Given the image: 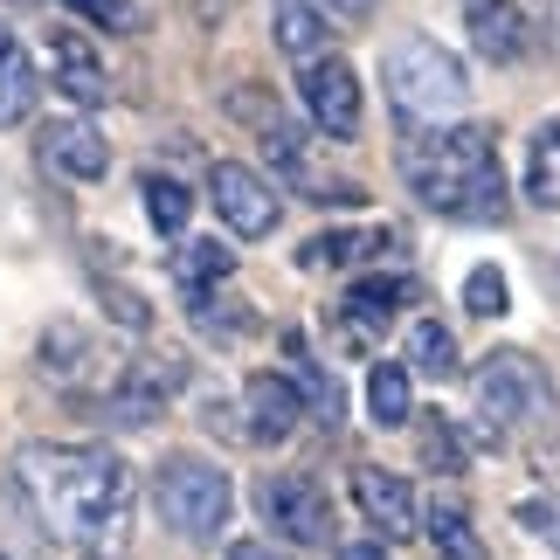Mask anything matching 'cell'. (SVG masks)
I'll return each instance as SVG.
<instances>
[{"instance_id":"1","label":"cell","mask_w":560,"mask_h":560,"mask_svg":"<svg viewBox=\"0 0 560 560\" xmlns=\"http://www.w3.org/2000/svg\"><path fill=\"white\" fill-rule=\"evenodd\" d=\"M14 478L56 540L83 547L91 560H118L132 547L139 485L125 470V457H112L97 443H28L14 457Z\"/></svg>"},{"instance_id":"2","label":"cell","mask_w":560,"mask_h":560,"mask_svg":"<svg viewBox=\"0 0 560 560\" xmlns=\"http://www.w3.org/2000/svg\"><path fill=\"white\" fill-rule=\"evenodd\" d=\"M401 180L422 208L450 214V222H499L505 214V174H499V153H491V132L485 125H429V132H408L401 139Z\"/></svg>"},{"instance_id":"3","label":"cell","mask_w":560,"mask_h":560,"mask_svg":"<svg viewBox=\"0 0 560 560\" xmlns=\"http://www.w3.org/2000/svg\"><path fill=\"white\" fill-rule=\"evenodd\" d=\"M381 83H387V104H395V118L401 125H443V118H457L464 104H470V77H464V62L443 49V42H429V35H401V42H387V56H381Z\"/></svg>"},{"instance_id":"4","label":"cell","mask_w":560,"mask_h":560,"mask_svg":"<svg viewBox=\"0 0 560 560\" xmlns=\"http://www.w3.org/2000/svg\"><path fill=\"white\" fill-rule=\"evenodd\" d=\"M153 505L180 540H214V533L229 526L235 491H229V470H214L208 457H194V450H174V457L153 470Z\"/></svg>"},{"instance_id":"5","label":"cell","mask_w":560,"mask_h":560,"mask_svg":"<svg viewBox=\"0 0 560 560\" xmlns=\"http://www.w3.org/2000/svg\"><path fill=\"white\" fill-rule=\"evenodd\" d=\"M478 416L491 429H540V422H553V381H547V368L533 353H520V347L485 353V368H478Z\"/></svg>"},{"instance_id":"6","label":"cell","mask_w":560,"mask_h":560,"mask_svg":"<svg viewBox=\"0 0 560 560\" xmlns=\"http://www.w3.org/2000/svg\"><path fill=\"white\" fill-rule=\"evenodd\" d=\"M208 194H214V214L235 229V235H270L277 222H284V201H277V187L256 174V166H243V160H222L208 174Z\"/></svg>"},{"instance_id":"7","label":"cell","mask_w":560,"mask_h":560,"mask_svg":"<svg viewBox=\"0 0 560 560\" xmlns=\"http://www.w3.org/2000/svg\"><path fill=\"white\" fill-rule=\"evenodd\" d=\"M298 97H305V112H312L318 132H332V139H353L360 132V77H353V62H339V56L305 62Z\"/></svg>"},{"instance_id":"8","label":"cell","mask_w":560,"mask_h":560,"mask_svg":"<svg viewBox=\"0 0 560 560\" xmlns=\"http://www.w3.org/2000/svg\"><path fill=\"white\" fill-rule=\"evenodd\" d=\"M256 505H264V520L284 533V540H332V505L326 491H318L312 478H298V470H284V478H264V491H256Z\"/></svg>"},{"instance_id":"9","label":"cell","mask_w":560,"mask_h":560,"mask_svg":"<svg viewBox=\"0 0 560 560\" xmlns=\"http://www.w3.org/2000/svg\"><path fill=\"white\" fill-rule=\"evenodd\" d=\"M180 381H187V368H180L174 353H145V360H132V368L118 374V387H112V416H118V422H153Z\"/></svg>"},{"instance_id":"10","label":"cell","mask_w":560,"mask_h":560,"mask_svg":"<svg viewBox=\"0 0 560 560\" xmlns=\"http://www.w3.org/2000/svg\"><path fill=\"white\" fill-rule=\"evenodd\" d=\"M353 505L368 512V526H381L387 540H408L416 533V491H408V478H395V470H381V464H360L353 470Z\"/></svg>"},{"instance_id":"11","label":"cell","mask_w":560,"mask_h":560,"mask_svg":"<svg viewBox=\"0 0 560 560\" xmlns=\"http://www.w3.org/2000/svg\"><path fill=\"white\" fill-rule=\"evenodd\" d=\"M243 408H249V443H284L298 429V416H305V395L284 374H249Z\"/></svg>"},{"instance_id":"12","label":"cell","mask_w":560,"mask_h":560,"mask_svg":"<svg viewBox=\"0 0 560 560\" xmlns=\"http://www.w3.org/2000/svg\"><path fill=\"white\" fill-rule=\"evenodd\" d=\"M42 160H49L56 174H70V180H97L104 166H112V145H104L97 125H83V118H56L49 132H42Z\"/></svg>"},{"instance_id":"13","label":"cell","mask_w":560,"mask_h":560,"mask_svg":"<svg viewBox=\"0 0 560 560\" xmlns=\"http://www.w3.org/2000/svg\"><path fill=\"white\" fill-rule=\"evenodd\" d=\"M49 62H56V91L62 97H77V104H104V97H112V77H104L97 49L77 28H56L49 35Z\"/></svg>"},{"instance_id":"14","label":"cell","mask_w":560,"mask_h":560,"mask_svg":"<svg viewBox=\"0 0 560 560\" xmlns=\"http://www.w3.org/2000/svg\"><path fill=\"white\" fill-rule=\"evenodd\" d=\"M464 28L485 62H520L526 56V14L512 0H464Z\"/></svg>"},{"instance_id":"15","label":"cell","mask_w":560,"mask_h":560,"mask_svg":"<svg viewBox=\"0 0 560 560\" xmlns=\"http://www.w3.org/2000/svg\"><path fill=\"white\" fill-rule=\"evenodd\" d=\"M35 62H28V49L14 42V28L0 21V125H21L35 112Z\"/></svg>"},{"instance_id":"16","label":"cell","mask_w":560,"mask_h":560,"mask_svg":"<svg viewBox=\"0 0 560 560\" xmlns=\"http://www.w3.org/2000/svg\"><path fill=\"white\" fill-rule=\"evenodd\" d=\"M326 42H332V28H326V14H318L312 0H277V49L291 62H318Z\"/></svg>"},{"instance_id":"17","label":"cell","mask_w":560,"mask_h":560,"mask_svg":"<svg viewBox=\"0 0 560 560\" xmlns=\"http://www.w3.org/2000/svg\"><path fill=\"white\" fill-rule=\"evenodd\" d=\"M526 194L533 208H560V118L526 139Z\"/></svg>"},{"instance_id":"18","label":"cell","mask_w":560,"mask_h":560,"mask_svg":"<svg viewBox=\"0 0 560 560\" xmlns=\"http://www.w3.org/2000/svg\"><path fill=\"white\" fill-rule=\"evenodd\" d=\"M408 298H416V277H368V284H353V326H387V312L395 305H408Z\"/></svg>"},{"instance_id":"19","label":"cell","mask_w":560,"mask_h":560,"mask_svg":"<svg viewBox=\"0 0 560 560\" xmlns=\"http://www.w3.org/2000/svg\"><path fill=\"white\" fill-rule=\"evenodd\" d=\"M368 416L381 429H401L408 422V368H401V360H381V368L368 374Z\"/></svg>"},{"instance_id":"20","label":"cell","mask_w":560,"mask_h":560,"mask_svg":"<svg viewBox=\"0 0 560 560\" xmlns=\"http://www.w3.org/2000/svg\"><path fill=\"white\" fill-rule=\"evenodd\" d=\"M408 360H416L429 381H450L457 374V339H450L436 318H416V326H408Z\"/></svg>"},{"instance_id":"21","label":"cell","mask_w":560,"mask_h":560,"mask_svg":"<svg viewBox=\"0 0 560 560\" xmlns=\"http://www.w3.org/2000/svg\"><path fill=\"white\" fill-rule=\"evenodd\" d=\"M139 194H145V214H153V229H160V235H180V229H187V214H194V194H187L180 180H166V174H145V180H139Z\"/></svg>"},{"instance_id":"22","label":"cell","mask_w":560,"mask_h":560,"mask_svg":"<svg viewBox=\"0 0 560 560\" xmlns=\"http://www.w3.org/2000/svg\"><path fill=\"white\" fill-rule=\"evenodd\" d=\"M229 270H235V249H222V243H187V249L174 256V277H180L194 298H201L214 277H229Z\"/></svg>"},{"instance_id":"23","label":"cell","mask_w":560,"mask_h":560,"mask_svg":"<svg viewBox=\"0 0 560 560\" xmlns=\"http://www.w3.org/2000/svg\"><path fill=\"white\" fill-rule=\"evenodd\" d=\"M429 533H436V547L450 560H478V540H470V520H464L457 499H436V505H429Z\"/></svg>"},{"instance_id":"24","label":"cell","mask_w":560,"mask_h":560,"mask_svg":"<svg viewBox=\"0 0 560 560\" xmlns=\"http://www.w3.org/2000/svg\"><path fill=\"white\" fill-rule=\"evenodd\" d=\"M422 464H429V470H464L457 429H450V416H436V408L422 416Z\"/></svg>"},{"instance_id":"25","label":"cell","mask_w":560,"mask_h":560,"mask_svg":"<svg viewBox=\"0 0 560 560\" xmlns=\"http://www.w3.org/2000/svg\"><path fill=\"white\" fill-rule=\"evenodd\" d=\"M464 305L478 318H505V277H499V264H478L464 277Z\"/></svg>"},{"instance_id":"26","label":"cell","mask_w":560,"mask_h":560,"mask_svg":"<svg viewBox=\"0 0 560 560\" xmlns=\"http://www.w3.org/2000/svg\"><path fill=\"white\" fill-rule=\"evenodd\" d=\"M520 526L560 553V499H553V491H540V499H520Z\"/></svg>"},{"instance_id":"27","label":"cell","mask_w":560,"mask_h":560,"mask_svg":"<svg viewBox=\"0 0 560 560\" xmlns=\"http://www.w3.org/2000/svg\"><path fill=\"white\" fill-rule=\"evenodd\" d=\"M62 8L97 21V28H132V0H62Z\"/></svg>"},{"instance_id":"28","label":"cell","mask_w":560,"mask_h":560,"mask_svg":"<svg viewBox=\"0 0 560 560\" xmlns=\"http://www.w3.org/2000/svg\"><path fill=\"white\" fill-rule=\"evenodd\" d=\"M229 560H291V553H277L270 540H235V547H229Z\"/></svg>"},{"instance_id":"29","label":"cell","mask_w":560,"mask_h":560,"mask_svg":"<svg viewBox=\"0 0 560 560\" xmlns=\"http://www.w3.org/2000/svg\"><path fill=\"white\" fill-rule=\"evenodd\" d=\"M339 560H387V547L381 540H347V547H339Z\"/></svg>"},{"instance_id":"30","label":"cell","mask_w":560,"mask_h":560,"mask_svg":"<svg viewBox=\"0 0 560 560\" xmlns=\"http://www.w3.org/2000/svg\"><path fill=\"white\" fill-rule=\"evenodd\" d=\"M312 8H332V14H368L374 0H312Z\"/></svg>"}]
</instances>
